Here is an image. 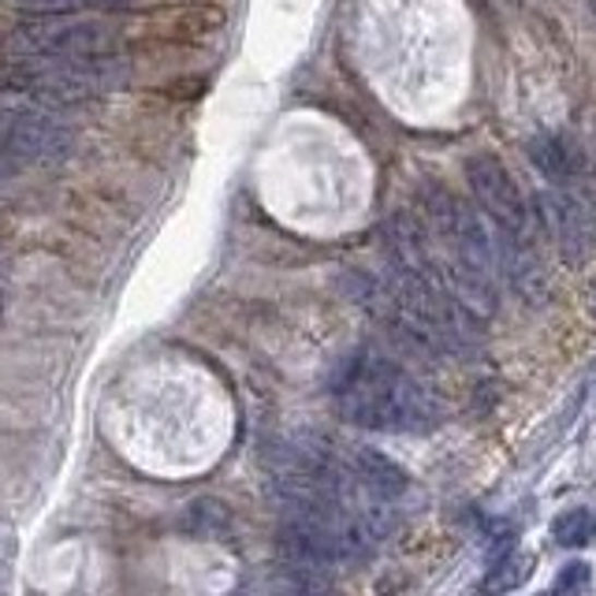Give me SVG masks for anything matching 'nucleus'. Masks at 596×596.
<instances>
[{"instance_id": "1", "label": "nucleus", "mask_w": 596, "mask_h": 596, "mask_svg": "<svg viewBox=\"0 0 596 596\" xmlns=\"http://www.w3.org/2000/svg\"><path fill=\"white\" fill-rule=\"evenodd\" d=\"M329 395L339 418L373 432H432L444 421V403L403 362L373 343H358L336 358L329 373Z\"/></svg>"}, {"instance_id": "2", "label": "nucleus", "mask_w": 596, "mask_h": 596, "mask_svg": "<svg viewBox=\"0 0 596 596\" xmlns=\"http://www.w3.org/2000/svg\"><path fill=\"white\" fill-rule=\"evenodd\" d=\"M381 239L395 287L410 302V310L426 321L437 347L455 350V355H469L477 343L474 324H469V310L458 302L455 287H451V279L444 273V261L429 247L426 228L410 213H392L384 220Z\"/></svg>"}, {"instance_id": "3", "label": "nucleus", "mask_w": 596, "mask_h": 596, "mask_svg": "<svg viewBox=\"0 0 596 596\" xmlns=\"http://www.w3.org/2000/svg\"><path fill=\"white\" fill-rule=\"evenodd\" d=\"M421 198H426V216L432 220V231L444 247L440 261H444V273L455 287L458 302L474 318H492L496 306H500V291H496L500 254H496V242L485 228L481 210L440 183L421 187Z\"/></svg>"}, {"instance_id": "4", "label": "nucleus", "mask_w": 596, "mask_h": 596, "mask_svg": "<svg viewBox=\"0 0 596 596\" xmlns=\"http://www.w3.org/2000/svg\"><path fill=\"white\" fill-rule=\"evenodd\" d=\"M466 179L469 191H474V202L489 220L496 224L503 239V261L511 269V279L518 284L522 295L537 298L540 287H545V273H540L537 261V220H533V210L522 194V187L514 183V176L508 171L500 157L492 153H477V157L466 160Z\"/></svg>"}, {"instance_id": "5", "label": "nucleus", "mask_w": 596, "mask_h": 596, "mask_svg": "<svg viewBox=\"0 0 596 596\" xmlns=\"http://www.w3.org/2000/svg\"><path fill=\"white\" fill-rule=\"evenodd\" d=\"M131 68L116 52L102 57H15L0 64V94H20L45 105H75L128 86Z\"/></svg>"}, {"instance_id": "6", "label": "nucleus", "mask_w": 596, "mask_h": 596, "mask_svg": "<svg viewBox=\"0 0 596 596\" xmlns=\"http://www.w3.org/2000/svg\"><path fill=\"white\" fill-rule=\"evenodd\" d=\"M120 45V26L105 20L38 15L8 34L4 52H12V57H102V52H116Z\"/></svg>"}, {"instance_id": "7", "label": "nucleus", "mask_w": 596, "mask_h": 596, "mask_svg": "<svg viewBox=\"0 0 596 596\" xmlns=\"http://www.w3.org/2000/svg\"><path fill=\"white\" fill-rule=\"evenodd\" d=\"M75 150V134L57 120L31 112H0V153L20 165H60Z\"/></svg>"}, {"instance_id": "8", "label": "nucleus", "mask_w": 596, "mask_h": 596, "mask_svg": "<svg viewBox=\"0 0 596 596\" xmlns=\"http://www.w3.org/2000/svg\"><path fill=\"white\" fill-rule=\"evenodd\" d=\"M537 202L567 265H577V261L589 258L593 239H596L589 202H585L574 187H556V183H548V191H540Z\"/></svg>"}, {"instance_id": "9", "label": "nucleus", "mask_w": 596, "mask_h": 596, "mask_svg": "<svg viewBox=\"0 0 596 596\" xmlns=\"http://www.w3.org/2000/svg\"><path fill=\"white\" fill-rule=\"evenodd\" d=\"M350 458H355L358 477H362V481L377 496H381V500L400 503L403 492L410 489V477H406V469L395 466L392 458L381 455V451H373V448H350Z\"/></svg>"}, {"instance_id": "10", "label": "nucleus", "mask_w": 596, "mask_h": 596, "mask_svg": "<svg viewBox=\"0 0 596 596\" xmlns=\"http://www.w3.org/2000/svg\"><path fill=\"white\" fill-rule=\"evenodd\" d=\"M552 537L563 548H585V545H593V537H596V514L589 508H571V511L556 514Z\"/></svg>"}, {"instance_id": "11", "label": "nucleus", "mask_w": 596, "mask_h": 596, "mask_svg": "<svg viewBox=\"0 0 596 596\" xmlns=\"http://www.w3.org/2000/svg\"><path fill=\"white\" fill-rule=\"evenodd\" d=\"M134 0H15L20 12L31 15H75L86 8H131Z\"/></svg>"}, {"instance_id": "12", "label": "nucleus", "mask_w": 596, "mask_h": 596, "mask_svg": "<svg viewBox=\"0 0 596 596\" xmlns=\"http://www.w3.org/2000/svg\"><path fill=\"white\" fill-rule=\"evenodd\" d=\"M589 589V563H567L556 577V593H585Z\"/></svg>"}, {"instance_id": "13", "label": "nucleus", "mask_w": 596, "mask_h": 596, "mask_svg": "<svg viewBox=\"0 0 596 596\" xmlns=\"http://www.w3.org/2000/svg\"><path fill=\"white\" fill-rule=\"evenodd\" d=\"M20 160H12L8 153H0V183H12L15 176H20Z\"/></svg>"}]
</instances>
